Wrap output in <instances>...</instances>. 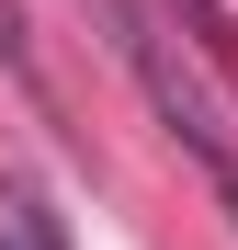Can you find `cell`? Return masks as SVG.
Returning <instances> with one entry per match:
<instances>
[{
    "mask_svg": "<svg viewBox=\"0 0 238 250\" xmlns=\"http://www.w3.org/2000/svg\"><path fill=\"white\" fill-rule=\"evenodd\" d=\"M91 12L113 23V46H125V68L147 80V103H159V125H170V137L193 148V171H204L216 193H227V216H238V137H227V114L204 103V80H193L182 57H170V34H159L136 0H91Z\"/></svg>",
    "mask_w": 238,
    "mask_h": 250,
    "instance_id": "obj_1",
    "label": "cell"
}]
</instances>
